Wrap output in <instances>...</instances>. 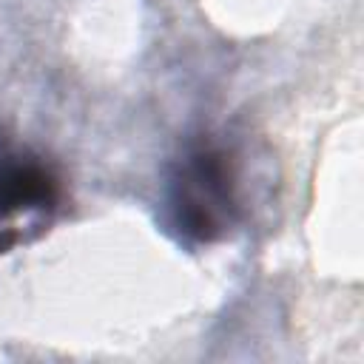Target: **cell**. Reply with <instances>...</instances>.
<instances>
[{
    "label": "cell",
    "mask_w": 364,
    "mask_h": 364,
    "mask_svg": "<svg viewBox=\"0 0 364 364\" xmlns=\"http://www.w3.org/2000/svg\"><path fill=\"white\" fill-rule=\"evenodd\" d=\"M176 225L196 242H213L233 213V176L225 154L213 148L193 151L171 191Z\"/></svg>",
    "instance_id": "obj_1"
}]
</instances>
